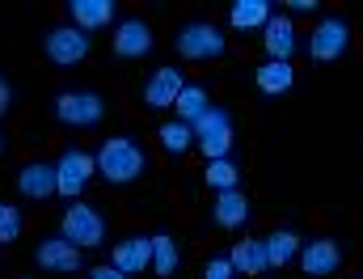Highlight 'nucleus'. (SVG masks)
Segmentation results:
<instances>
[{
    "label": "nucleus",
    "instance_id": "obj_13",
    "mask_svg": "<svg viewBox=\"0 0 363 279\" xmlns=\"http://www.w3.org/2000/svg\"><path fill=\"white\" fill-rule=\"evenodd\" d=\"M17 195L21 199H30V203H47V199H55L60 190H55V161H43V157H34V161H26L21 170H17Z\"/></svg>",
    "mask_w": 363,
    "mask_h": 279
},
{
    "label": "nucleus",
    "instance_id": "obj_12",
    "mask_svg": "<svg viewBox=\"0 0 363 279\" xmlns=\"http://www.w3.org/2000/svg\"><path fill=\"white\" fill-rule=\"evenodd\" d=\"M186 85H190V81H186V72H182L178 64H161V68H152V77L144 81V106H148V110H174Z\"/></svg>",
    "mask_w": 363,
    "mask_h": 279
},
{
    "label": "nucleus",
    "instance_id": "obj_17",
    "mask_svg": "<svg viewBox=\"0 0 363 279\" xmlns=\"http://www.w3.org/2000/svg\"><path fill=\"white\" fill-rule=\"evenodd\" d=\"M262 47H267V60H283V64H291L300 38H296V21H291L287 13H274L271 21H267V30H262Z\"/></svg>",
    "mask_w": 363,
    "mask_h": 279
},
{
    "label": "nucleus",
    "instance_id": "obj_22",
    "mask_svg": "<svg viewBox=\"0 0 363 279\" xmlns=\"http://www.w3.org/2000/svg\"><path fill=\"white\" fill-rule=\"evenodd\" d=\"M300 233L296 229H271L267 233V254H271V267L279 271V267H287V263H296L300 258Z\"/></svg>",
    "mask_w": 363,
    "mask_h": 279
},
{
    "label": "nucleus",
    "instance_id": "obj_27",
    "mask_svg": "<svg viewBox=\"0 0 363 279\" xmlns=\"http://www.w3.org/2000/svg\"><path fill=\"white\" fill-rule=\"evenodd\" d=\"M199 279H237V271H233L228 254H211V258L203 263V271H199Z\"/></svg>",
    "mask_w": 363,
    "mask_h": 279
},
{
    "label": "nucleus",
    "instance_id": "obj_25",
    "mask_svg": "<svg viewBox=\"0 0 363 279\" xmlns=\"http://www.w3.org/2000/svg\"><path fill=\"white\" fill-rule=\"evenodd\" d=\"M203 182H207V190H216V195H224V190H241V170H237L233 157H224V161H207V165H203Z\"/></svg>",
    "mask_w": 363,
    "mask_h": 279
},
{
    "label": "nucleus",
    "instance_id": "obj_7",
    "mask_svg": "<svg viewBox=\"0 0 363 279\" xmlns=\"http://www.w3.org/2000/svg\"><path fill=\"white\" fill-rule=\"evenodd\" d=\"M233 144H237V123L224 106H211L199 123H194V148L203 153V161H224L233 157Z\"/></svg>",
    "mask_w": 363,
    "mask_h": 279
},
{
    "label": "nucleus",
    "instance_id": "obj_19",
    "mask_svg": "<svg viewBox=\"0 0 363 279\" xmlns=\"http://www.w3.org/2000/svg\"><path fill=\"white\" fill-rule=\"evenodd\" d=\"M254 85H258V93H267V97H283V93L296 89V68L283 64V60H262L258 72H254Z\"/></svg>",
    "mask_w": 363,
    "mask_h": 279
},
{
    "label": "nucleus",
    "instance_id": "obj_2",
    "mask_svg": "<svg viewBox=\"0 0 363 279\" xmlns=\"http://www.w3.org/2000/svg\"><path fill=\"white\" fill-rule=\"evenodd\" d=\"M174 51H178V60H186V64H216V60H224L228 38H224V30L216 21L190 17V21H182L178 34H174Z\"/></svg>",
    "mask_w": 363,
    "mask_h": 279
},
{
    "label": "nucleus",
    "instance_id": "obj_30",
    "mask_svg": "<svg viewBox=\"0 0 363 279\" xmlns=\"http://www.w3.org/2000/svg\"><path fill=\"white\" fill-rule=\"evenodd\" d=\"M291 13H317V0H287Z\"/></svg>",
    "mask_w": 363,
    "mask_h": 279
},
{
    "label": "nucleus",
    "instance_id": "obj_26",
    "mask_svg": "<svg viewBox=\"0 0 363 279\" xmlns=\"http://www.w3.org/2000/svg\"><path fill=\"white\" fill-rule=\"evenodd\" d=\"M21 233H26V216H21V207L0 199V250L17 246V241H21Z\"/></svg>",
    "mask_w": 363,
    "mask_h": 279
},
{
    "label": "nucleus",
    "instance_id": "obj_10",
    "mask_svg": "<svg viewBox=\"0 0 363 279\" xmlns=\"http://www.w3.org/2000/svg\"><path fill=\"white\" fill-rule=\"evenodd\" d=\"M110 51L114 60H148L157 51V34L144 17H118L110 34Z\"/></svg>",
    "mask_w": 363,
    "mask_h": 279
},
{
    "label": "nucleus",
    "instance_id": "obj_1",
    "mask_svg": "<svg viewBox=\"0 0 363 279\" xmlns=\"http://www.w3.org/2000/svg\"><path fill=\"white\" fill-rule=\"evenodd\" d=\"M97 161V174L110 186H135L148 174V153L135 136H106L93 153Z\"/></svg>",
    "mask_w": 363,
    "mask_h": 279
},
{
    "label": "nucleus",
    "instance_id": "obj_28",
    "mask_svg": "<svg viewBox=\"0 0 363 279\" xmlns=\"http://www.w3.org/2000/svg\"><path fill=\"white\" fill-rule=\"evenodd\" d=\"M9 110H13V81L0 72V119H4Z\"/></svg>",
    "mask_w": 363,
    "mask_h": 279
},
{
    "label": "nucleus",
    "instance_id": "obj_5",
    "mask_svg": "<svg viewBox=\"0 0 363 279\" xmlns=\"http://www.w3.org/2000/svg\"><path fill=\"white\" fill-rule=\"evenodd\" d=\"M43 60L51 64V68H77V64H85L93 51V38L85 30H77L72 21H55V26H47L43 30Z\"/></svg>",
    "mask_w": 363,
    "mask_h": 279
},
{
    "label": "nucleus",
    "instance_id": "obj_20",
    "mask_svg": "<svg viewBox=\"0 0 363 279\" xmlns=\"http://www.w3.org/2000/svg\"><path fill=\"white\" fill-rule=\"evenodd\" d=\"M274 17V4L271 0H233L228 9V26L233 30H267V21Z\"/></svg>",
    "mask_w": 363,
    "mask_h": 279
},
{
    "label": "nucleus",
    "instance_id": "obj_8",
    "mask_svg": "<svg viewBox=\"0 0 363 279\" xmlns=\"http://www.w3.org/2000/svg\"><path fill=\"white\" fill-rule=\"evenodd\" d=\"M93 174H97V161H93V153L77 148V144H68V148L55 157V190H60V199L77 203V199L89 190Z\"/></svg>",
    "mask_w": 363,
    "mask_h": 279
},
{
    "label": "nucleus",
    "instance_id": "obj_9",
    "mask_svg": "<svg viewBox=\"0 0 363 279\" xmlns=\"http://www.w3.org/2000/svg\"><path fill=\"white\" fill-rule=\"evenodd\" d=\"M34 267L47 271V275H77L85 267V250H77L64 233H51V237H38L34 250H30Z\"/></svg>",
    "mask_w": 363,
    "mask_h": 279
},
{
    "label": "nucleus",
    "instance_id": "obj_14",
    "mask_svg": "<svg viewBox=\"0 0 363 279\" xmlns=\"http://www.w3.org/2000/svg\"><path fill=\"white\" fill-rule=\"evenodd\" d=\"M110 263L123 271V275H144L152 271V233H131V237H118L114 250H110Z\"/></svg>",
    "mask_w": 363,
    "mask_h": 279
},
{
    "label": "nucleus",
    "instance_id": "obj_15",
    "mask_svg": "<svg viewBox=\"0 0 363 279\" xmlns=\"http://www.w3.org/2000/svg\"><path fill=\"white\" fill-rule=\"evenodd\" d=\"M211 220H216V229H224V233H241V229L254 220V203H250V195H245V190H224V195H216V203H211Z\"/></svg>",
    "mask_w": 363,
    "mask_h": 279
},
{
    "label": "nucleus",
    "instance_id": "obj_32",
    "mask_svg": "<svg viewBox=\"0 0 363 279\" xmlns=\"http://www.w3.org/2000/svg\"><path fill=\"white\" fill-rule=\"evenodd\" d=\"M21 279H30V275H21Z\"/></svg>",
    "mask_w": 363,
    "mask_h": 279
},
{
    "label": "nucleus",
    "instance_id": "obj_11",
    "mask_svg": "<svg viewBox=\"0 0 363 279\" xmlns=\"http://www.w3.org/2000/svg\"><path fill=\"white\" fill-rule=\"evenodd\" d=\"M300 271L308 279H330L342 271V263H347V250H342V241L338 237H308L304 246H300Z\"/></svg>",
    "mask_w": 363,
    "mask_h": 279
},
{
    "label": "nucleus",
    "instance_id": "obj_3",
    "mask_svg": "<svg viewBox=\"0 0 363 279\" xmlns=\"http://www.w3.org/2000/svg\"><path fill=\"white\" fill-rule=\"evenodd\" d=\"M51 114H55V123H64L72 131H93L110 114V102L97 89H60L51 102Z\"/></svg>",
    "mask_w": 363,
    "mask_h": 279
},
{
    "label": "nucleus",
    "instance_id": "obj_18",
    "mask_svg": "<svg viewBox=\"0 0 363 279\" xmlns=\"http://www.w3.org/2000/svg\"><path fill=\"white\" fill-rule=\"evenodd\" d=\"M114 13H118L114 0H68V21L77 30H85V34L114 26Z\"/></svg>",
    "mask_w": 363,
    "mask_h": 279
},
{
    "label": "nucleus",
    "instance_id": "obj_21",
    "mask_svg": "<svg viewBox=\"0 0 363 279\" xmlns=\"http://www.w3.org/2000/svg\"><path fill=\"white\" fill-rule=\"evenodd\" d=\"M157 144L165 148V157H186L194 148V127L182 123V119H169V123L157 127Z\"/></svg>",
    "mask_w": 363,
    "mask_h": 279
},
{
    "label": "nucleus",
    "instance_id": "obj_16",
    "mask_svg": "<svg viewBox=\"0 0 363 279\" xmlns=\"http://www.w3.org/2000/svg\"><path fill=\"white\" fill-rule=\"evenodd\" d=\"M228 263H233L237 275H245V279L267 275V271H271L267 237H241V241H233V246H228Z\"/></svg>",
    "mask_w": 363,
    "mask_h": 279
},
{
    "label": "nucleus",
    "instance_id": "obj_6",
    "mask_svg": "<svg viewBox=\"0 0 363 279\" xmlns=\"http://www.w3.org/2000/svg\"><path fill=\"white\" fill-rule=\"evenodd\" d=\"M60 233H64L77 250H101L106 237H110V220H106L93 203L77 199V203L64 207V216H60Z\"/></svg>",
    "mask_w": 363,
    "mask_h": 279
},
{
    "label": "nucleus",
    "instance_id": "obj_29",
    "mask_svg": "<svg viewBox=\"0 0 363 279\" xmlns=\"http://www.w3.org/2000/svg\"><path fill=\"white\" fill-rule=\"evenodd\" d=\"M89 279H127L114 263H97V267H89Z\"/></svg>",
    "mask_w": 363,
    "mask_h": 279
},
{
    "label": "nucleus",
    "instance_id": "obj_4",
    "mask_svg": "<svg viewBox=\"0 0 363 279\" xmlns=\"http://www.w3.org/2000/svg\"><path fill=\"white\" fill-rule=\"evenodd\" d=\"M351 43H355V30L342 13H325L313 30H308V60L313 64H338L351 55Z\"/></svg>",
    "mask_w": 363,
    "mask_h": 279
},
{
    "label": "nucleus",
    "instance_id": "obj_24",
    "mask_svg": "<svg viewBox=\"0 0 363 279\" xmlns=\"http://www.w3.org/2000/svg\"><path fill=\"white\" fill-rule=\"evenodd\" d=\"M211 106H216V102H211L207 85H194V81H190V85L182 89L178 106H174V119H182V123H190V127H194V123H199V119H203Z\"/></svg>",
    "mask_w": 363,
    "mask_h": 279
},
{
    "label": "nucleus",
    "instance_id": "obj_31",
    "mask_svg": "<svg viewBox=\"0 0 363 279\" xmlns=\"http://www.w3.org/2000/svg\"><path fill=\"white\" fill-rule=\"evenodd\" d=\"M0 153H4V136H0Z\"/></svg>",
    "mask_w": 363,
    "mask_h": 279
},
{
    "label": "nucleus",
    "instance_id": "obj_23",
    "mask_svg": "<svg viewBox=\"0 0 363 279\" xmlns=\"http://www.w3.org/2000/svg\"><path fill=\"white\" fill-rule=\"evenodd\" d=\"M152 271L161 279H174L182 271V246L169 233H152Z\"/></svg>",
    "mask_w": 363,
    "mask_h": 279
}]
</instances>
